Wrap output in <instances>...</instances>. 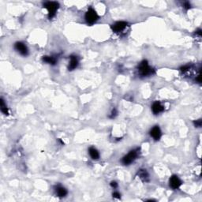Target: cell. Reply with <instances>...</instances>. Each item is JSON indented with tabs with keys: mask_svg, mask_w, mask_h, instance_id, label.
<instances>
[{
	"mask_svg": "<svg viewBox=\"0 0 202 202\" xmlns=\"http://www.w3.org/2000/svg\"><path fill=\"white\" fill-rule=\"evenodd\" d=\"M150 136L155 141H159L162 136V132L160 128L158 126H156L150 130Z\"/></svg>",
	"mask_w": 202,
	"mask_h": 202,
	"instance_id": "ba28073f",
	"label": "cell"
},
{
	"mask_svg": "<svg viewBox=\"0 0 202 202\" xmlns=\"http://www.w3.org/2000/svg\"><path fill=\"white\" fill-rule=\"evenodd\" d=\"M140 149H136L131 150L127 155L125 156L123 159H122V163L124 165H129L132 163H134L135 160L138 159V156H139Z\"/></svg>",
	"mask_w": 202,
	"mask_h": 202,
	"instance_id": "7a4b0ae2",
	"label": "cell"
},
{
	"mask_svg": "<svg viewBox=\"0 0 202 202\" xmlns=\"http://www.w3.org/2000/svg\"><path fill=\"white\" fill-rule=\"evenodd\" d=\"M44 7L48 12L49 19H52L56 14L57 10L59 8V4L57 2H47L44 4Z\"/></svg>",
	"mask_w": 202,
	"mask_h": 202,
	"instance_id": "3957f363",
	"label": "cell"
},
{
	"mask_svg": "<svg viewBox=\"0 0 202 202\" xmlns=\"http://www.w3.org/2000/svg\"><path fill=\"white\" fill-rule=\"evenodd\" d=\"M152 111L154 115H158L164 111V107L159 101H156L152 105Z\"/></svg>",
	"mask_w": 202,
	"mask_h": 202,
	"instance_id": "30bf717a",
	"label": "cell"
},
{
	"mask_svg": "<svg viewBox=\"0 0 202 202\" xmlns=\"http://www.w3.org/2000/svg\"><path fill=\"white\" fill-rule=\"evenodd\" d=\"M110 185L112 188H114V189H116V188L118 187V183L115 181H112V183H110Z\"/></svg>",
	"mask_w": 202,
	"mask_h": 202,
	"instance_id": "d6986e66",
	"label": "cell"
},
{
	"mask_svg": "<svg viewBox=\"0 0 202 202\" xmlns=\"http://www.w3.org/2000/svg\"><path fill=\"white\" fill-rule=\"evenodd\" d=\"M55 194H57V196H58V197H65L66 195H67V194H68V192H67L66 188L60 186V185L55 186Z\"/></svg>",
	"mask_w": 202,
	"mask_h": 202,
	"instance_id": "8fae6325",
	"label": "cell"
},
{
	"mask_svg": "<svg viewBox=\"0 0 202 202\" xmlns=\"http://www.w3.org/2000/svg\"><path fill=\"white\" fill-rule=\"evenodd\" d=\"M89 156H91V158L94 160H96L100 158V153H99L98 150L96 148L91 147L89 149Z\"/></svg>",
	"mask_w": 202,
	"mask_h": 202,
	"instance_id": "4fadbf2b",
	"label": "cell"
},
{
	"mask_svg": "<svg viewBox=\"0 0 202 202\" xmlns=\"http://www.w3.org/2000/svg\"><path fill=\"white\" fill-rule=\"evenodd\" d=\"M14 49L23 56H27L29 54V50L25 44L22 42H17L14 44Z\"/></svg>",
	"mask_w": 202,
	"mask_h": 202,
	"instance_id": "8992f818",
	"label": "cell"
},
{
	"mask_svg": "<svg viewBox=\"0 0 202 202\" xmlns=\"http://www.w3.org/2000/svg\"><path fill=\"white\" fill-rule=\"evenodd\" d=\"M116 115H117V111H116V109L114 108L113 110L112 111V112H111V115H109V118H114L115 116H116Z\"/></svg>",
	"mask_w": 202,
	"mask_h": 202,
	"instance_id": "2e32d148",
	"label": "cell"
},
{
	"mask_svg": "<svg viewBox=\"0 0 202 202\" xmlns=\"http://www.w3.org/2000/svg\"><path fill=\"white\" fill-rule=\"evenodd\" d=\"M191 6H190V3H189V2H186L184 3V8L186 9V10H189V9H190Z\"/></svg>",
	"mask_w": 202,
	"mask_h": 202,
	"instance_id": "ffe728a7",
	"label": "cell"
},
{
	"mask_svg": "<svg viewBox=\"0 0 202 202\" xmlns=\"http://www.w3.org/2000/svg\"><path fill=\"white\" fill-rule=\"evenodd\" d=\"M181 185L182 181L178 176H176V175H173V176L171 177L170 179H169V186L173 189H178V188L181 186Z\"/></svg>",
	"mask_w": 202,
	"mask_h": 202,
	"instance_id": "52a82bcc",
	"label": "cell"
},
{
	"mask_svg": "<svg viewBox=\"0 0 202 202\" xmlns=\"http://www.w3.org/2000/svg\"><path fill=\"white\" fill-rule=\"evenodd\" d=\"M128 26V23L125 21H118L112 25V29L115 33H122L123 31L126 30Z\"/></svg>",
	"mask_w": 202,
	"mask_h": 202,
	"instance_id": "5b68a950",
	"label": "cell"
},
{
	"mask_svg": "<svg viewBox=\"0 0 202 202\" xmlns=\"http://www.w3.org/2000/svg\"><path fill=\"white\" fill-rule=\"evenodd\" d=\"M138 72L141 77H148L153 74L155 73V70L149 66L147 60H144L138 65Z\"/></svg>",
	"mask_w": 202,
	"mask_h": 202,
	"instance_id": "6da1fadb",
	"label": "cell"
},
{
	"mask_svg": "<svg viewBox=\"0 0 202 202\" xmlns=\"http://www.w3.org/2000/svg\"><path fill=\"white\" fill-rule=\"evenodd\" d=\"M194 125H195L196 127H200L202 125V122H201V119H199V120H197V121L194 122Z\"/></svg>",
	"mask_w": 202,
	"mask_h": 202,
	"instance_id": "e0dca14e",
	"label": "cell"
},
{
	"mask_svg": "<svg viewBox=\"0 0 202 202\" xmlns=\"http://www.w3.org/2000/svg\"><path fill=\"white\" fill-rule=\"evenodd\" d=\"M138 175V176H139V178H141L143 182H145L146 183V182L149 181V175L147 171L145 170V169H141V170H139Z\"/></svg>",
	"mask_w": 202,
	"mask_h": 202,
	"instance_id": "7c38bea8",
	"label": "cell"
},
{
	"mask_svg": "<svg viewBox=\"0 0 202 202\" xmlns=\"http://www.w3.org/2000/svg\"><path fill=\"white\" fill-rule=\"evenodd\" d=\"M43 61L46 63H48L51 65H55L58 62V58L55 56H44L43 57Z\"/></svg>",
	"mask_w": 202,
	"mask_h": 202,
	"instance_id": "5bb4252c",
	"label": "cell"
},
{
	"mask_svg": "<svg viewBox=\"0 0 202 202\" xmlns=\"http://www.w3.org/2000/svg\"><path fill=\"white\" fill-rule=\"evenodd\" d=\"M85 21L89 25H93L99 19V16L95 10L92 8H89L85 14Z\"/></svg>",
	"mask_w": 202,
	"mask_h": 202,
	"instance_id": "277c9868",
	"label": "cell"
},
{
	"mask_svg": "<svg viewBox=\"0 0 202 202\" xmlns=\"http://www.w3.org/2000/svg\"><path fill=\"white\" fill-rule=\"evenodd\" d=\"M113 197L116 199H120L121 198V194L118 192H114L113 193Z\"/></svg>",
	"mask_w": 202,
	"mask_h": 202,
	"instance_id": "ac0fdd59",
	"label": "cell"
},
{
	"mask_svg": "<svg viewBox=\"0 0 202 202\" xmlns=\"http://www.w3.org/2000/svg\"><path fill=\"white\" fill-rule=\"evenodd\" d=\"M70 60L68 65V70H74L78 66V64H79V60H78V58L76 56V55H71V56L70 57Z\"/></svg>",
	"mask_w": 202,
	"mask_h": 202,
	"instance_id": "9c48e42d",
	"label": "cell"
},
{
	"mask_svg": "<svg viewBox=\"0 0 202 202\" xmlns=\"http://www.w3.org/2000/svg\"><path fill=\"white\" fill-rule=\"evenodd\" d=\"M0 107H1V112L4 114L5 115H9V111L8 108H7V104L4 102L3 99H1V101H0Z\"/></svg>",
	"mask_w": 202,
	"mask_h": 202,
	"instance_id": "9a60e30c",
	"label": "cell"
}]
</instances>
